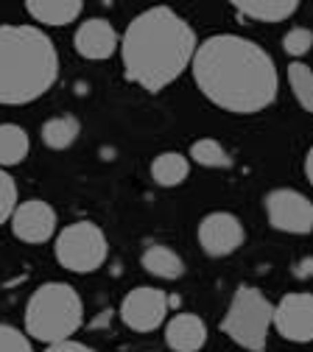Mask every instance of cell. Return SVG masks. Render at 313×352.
I'll return each mask as SVG.
<instances>
[{
  "instance_id": "cell-25",
  "label": "cell",
  "mask_w": 313,
  "mask_h": 352,
  "mask_svg": "<svg viewBox=\"0 0 313 352\" xmlns=\"http://www.w3.org/2000/svg\"><path fill=\"white\" fill-rule=\"evenodd\" d=\"M45 352H96V349L76 341V338H67V341H59V344H48Z\"/></svg>"
},
{
  "instance_id": "cell-1",
  "label": "cell",
  "mask_w": 313,
  "mask_h": 352,
  "mask_svg": "<svg viewBox=\"0 0 313 352\" xmlns=\"http://www.w3.org/2000/svg\"><path fill=\"white\" fill-rule=\"evenodd\" d=\"M199 93L233 115H257L277 101V65L257 42L238 34H213L199 42L193 65Z\"/></svg>"
},
{
  "instance_id": "cell-18",
  "label": "cell",
  "mask_w": 313,
  "mask_h": 352,
  "mask_svg": "<svg viewBox=\"0 0 313 352\" xmlns=\"http://www.w3.org/2000/svg\"><path fill=\"white\" fill-rule=\"evenodd\" d=\"M81 135V123L73 115H56L42 123V143L51 151H65L70 148Z\"/></svg>"
},
{
  "instance_id": "cell-14",
  "label": "cell",
  "mask_w": 313,
  "mask_h": 352,
  "mask_svg": "<svg viewBox=\"0 0 313 352\" xmlns=\"http://www.w3.org/2000/svg\"><path fill=\"white\" fill-rule=\"evenodd\" d=\"M25 12L39 25L62 28V25H70V23H76L81 17L84 3L81 0H28Z\"/></svg>"
},
{
  "instance_id": "cell-8",
  "label": "cell",
  "mask_w": 313,
  "mask_h": 352,
  "mask_svg": "<svg viewBox=\"0 0 313 352\" xmlns=\"http://www.w3.org/2000/svg\"><path fill=\"white\" fill-rule=\"evenodd\" d=\"M171 296L154 285L131 288L120 302V322L134 333H154L168 322Z\"/></svg>"
},
{
  "instance_id": "cell-20",
  "label": "cell",
  "mask_w": 313,
  "mask_h": 352,
  "mask_svg": "<svg viewBox=\"0 0 313 352\" xmlns=\"http://www.w3.org/2000/svg\"><path fill=\"white\" fill-rule=\"evenodd\" d=\"M188 160H191V162H196V165H202V168H213V170L233 168V157H230V151L224 148V143H218L215 138L193 140Z\"/></svg>"
},
{
  "instance_id": "cell-16",
  "label": "cell",
  "mask_w": 313,
  "mask_h": 352,
  "mask_svg": "<svg viewBox=\"0 0 313 352\" xmlns=\"http://www.w3.org/2000/svg\"><path fill=\"white\" fill-rule=\"evenodd\" d=\"M233 9L255 23H285L299 12L296 0H249V3H233Z\"/></svg>"
},
{
  "instance_id": "cell-23",
  "label": "cell",
  "mask_w": 313,
  "mask_h": 352,
  "mask_svg": "<svg viewBox=\"0 0 313 352\" xmlns=\"http://www.w3.org/2000/svg\"><path fill=\"white\" fill-rule=\"evenodd\" d=\"M17 182L12 179V173L6 168H0V224L12 221V215L17 210Z\"/></svg>"
},
{
  "instance_id": "cell-19",
  "label": "cell",
  "mask_w": 313,
  "mask_h": 352,
  "mask_svg": "<svg viewBox=\"0 0 313 352\" xmlns=\"http://www.w3.org/2000/svg\"><path fill=\"white\" fill-rule=\"evenodd\" d=\"M28 131L17 123H0V168L20 165L28 157Z\"/></svg>"
},
{
  "instance_id": "cell-5",
  "label": "cell",
  "mask_w": 313,
  "mask_h": 352,
  "mask_svg": "<svg viewBox=\"0 0 313 352\" xmlns=\"http://www.w3.org/2000/svg\"><path fill=\"white\" fill-rule=\"evenodd\" d=\"M274 322V305L255 285H238L221 319V333L246 352H266L268 330Z\"/></svg>"
},
{
  "instance_id": "cell-7",
  "label": "cell",
  "mask_w": 313,
  "mask_h": 352,
  "mask_svg": "<svg viewBox=\"0 0 313 352\" xmlns=\"http://www.w3.org/2000/svg\"><path fill=\"white\" fill-rule=\"evenodd\" d=\"M266 218L277 232L310 235L313 232V201L294 188H274L263 199Z\"/></svg>"
},
{
  "instance_id": "cell-6",
  "label": "cell",
  "mask_w": 313,
  "mask_h": 352,
  "mask_svg": "<svg viewBox=\"0 0 313 352\" xmlns=\"http://www.w3.org/2000/svg\"><path fill=\"white\" fill-rule=\"evenodd\" d=\"M54 252L62 269L73 274H93L109 257V241L98 224L73 221L56 235Z\"/></svg>"
},
{
  "instance_id": "cell-26",
  "label": "cell",
  "mask_w": 313,
  "mask_h": 352,
  "mask_svg": "<svg viewBox=\"0 0 313 352\" xmlns=\"http://www.w3.org/2000/svg\"><path fill=\"white\" fill-rule=\"evenodd\" d=\"M305 176H307V182L313 185V146H310L307 154H305Z\"/></svg>"
},
{
  "instance_id": "cell-17",
  "label": "cell",
  "mask_w": 313,
  "mask_h": 352,
  "mask_svg": "<svg viewBox=\"0 0 313 352\" xmlns=\"http://www.w3.org/2000/svg\"><path fill=\"white\" fill-rule=\"evenodd\" d=\"M191 176V160L179 151H162L151 160V179L160 188H179Z\"/></svg>"
},
{
  "instance_id": "cell-15",
  "label": "cell",
  "mask_w": 313,
  "mask_h": 352,
  "mask_svg": "<svg viewBox=\"0 0 313 352\" xmlns=\"http://www.w3.org/2000/svg\"><path fill=\"white\" fill-rule=\"evenodd\" d=\"M140 266L157 280H182L185 277V260L179 257V252H173L165 243L146 246L140 254Z\"/></svg>"
},
{
  "instance_id": "cell-4",
  "label": "cell",
  "mask_w": 313,
  "mask_h": 352,
  "mask_svg": "<svg viewBox=\"0 0 313 352\" xmlns=\"http://www.w3.org/2000/svg\"><path fill=\"white\" fill-rule=\"evenodd\" d=\"M25 333L42 344H59L78 333L84 324V302L67 283L39 285L25 305Z\"/></svg>"
},
{
  "instance_id": "cell-21",
  "label": "cell",
  "mask_w": 313,
  "mask_h": 352,
  "mask_svg": "<svg viewBox=\"0 0 313 352\" xmlns=\"http://www.w3.org/2000/svg\"><path fill=\"white\" fill-rule=\"evenodd\" d=\"M288 84H291V93L296 98V104L313 115V67L305 62H291L288 65Z\"/></svg>"
},
{
  "instance_id": "cell-3",
  "label": "cell",
  "mask_w": 313,
  "mask_h": 352,
  "mask_svg": "<svg viewBox=\"0 0 313 352\" xmlns=\"http://www.w3.org/2000/svg\"><path fill=\"white\" fill-rule=\"evenodd\" d=\"M59 78V54L39 25H0V104H34Z\"/></svg>"
},
{
  "instance_id": "cell-10",
  "label": "cell",
  "mask_w": 313,
  "mask_h": 352,
  "mask_svg": "<svg viewBox=\"0 0 313 352\" xmlns=\"http://www.w3.org/2000/svg\"><path fill=\"white\" fill-rule=\"evenodd\" d=\"M272 327L291 344H310L313 341V294H305V291L285 294L274 305Z\"/></svg>"
},
{
  "instance_id": "cell-2",
  "label": "cell",
  "mask_w": 313,
  "mask_h": 352,
  "mask_svg": "<svg viewBox=\"0 0 313 352\" xmlns=\"http://www.w3.org/2000/svg\"><path fill=\"white\" fill-rule=\"evenodd\" d=\"M199 39L193 25L171 6H151L134 17L120 36V62L131 84L162 93L191 70Z\"/></svg>"
},
{
  "instance_id": "cell-9",
  "label": "cell",
  "mask_w": 313,
  "mask_h": 352,
  "mask_svg": "<svg viewBox=\"0 0 313 352\" xmlns=\"http://www.w3.org/2000/svg\"><path fill=\"white\" fill-rule=\"evenodd\" d=\"M199 246L207 257H230L235 254L244 241H246V230L241 224V218L230 210H213L199 221Z\"/></svg>"
},
{
  "instance_id": "cell-11",
  "label": "cell",
  "mask_w": 313,
  "mask_h": 352,
  "mask_svg": "<svg viewBox=\"0 0 313 352\" xmlns=\"http://www.w3.org/2000/svg\"><path fill=\"white\" fill-rule=\"evenodd\" d=\"M12 232L17 241L23 243H31V246H39V243H48L54 235H56V210L42 201V199H28V201H20L14 215H12Z\"/></svg>"
},
{
  "instance_id": "cell-12",
  "label": "cell",
  "mask_w": 313,
  "mask_h": 352,
  "mask_svg": "<svg viewBox=\"0 0 313 352\" xmlns=\"http://www.w3.org/2000/svg\"><path fill=\"white\" fill-rule=\"evenodd\" d=\"M73 48L81 59L89 62H104L109 59L115 51H120V36L115 31V25L104 17H89L76 28L73 36Z\"/></svg>"
},
{
  "instance_id": "cell-13",
  "label": "cell",
  "mask_w": 313,
  "mask_h": 352,
  "mask_svg": "<svg viewBox=\"0 0 313 352\" xmlns=\"http://www.w3.org/2000/svg\"><path fill=\"white\" fill-rule=\"evenodd\" d=\"M165 344L173 352H199L207 344V324L196 314H176L165 322Z\"/></svg>"
},
{
  "instance_id": "cell-22",
  "label": "cell",
  "mask_w": 313,
  "mask_h": 352,
  "mask_svg": "<svg viewBox=\"0 0 313 352\" xmlns=\"http://www.w3.org/2000/svg\"><path fill=\"white\" fill-rule=\"evenodd\" d=\"M283 51L294 59V62H302V56H307L313 51V31L305 28V25H294L291 31H285L283 36Z\"/></svg>"
},
{
  "instance_id": "cell-24",
  "label": "cell",
  "mask_w": 313,
  "mask_h": 352,
  "mask_svg": "<svg viewBox=\"0 0 313 352\" xmlns=\"http://www.w3.org/2000/svg\"><path fill=\"white\" fill-rule=\"evenodd\" d=\"M0 352H34L28 333H23L14 324L0 322Z\"/></svg>"
}]
</instances>
